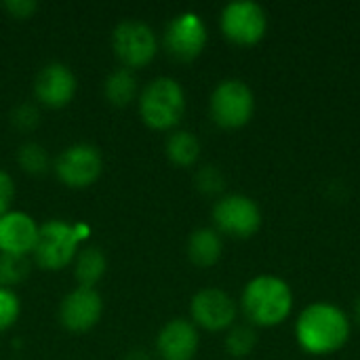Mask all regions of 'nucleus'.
<instances>
[{
  "label": "nucleus",
  "instance_id": "obj_10",
  "mask_svg": "<svg viewBox=\"0 0 360 360\" xmlns=\"http://www.w3.org/2000/svg\"><path fill=\"white\" fill-rule=\"evenodd\" d=\"M162 44L167 53L179 61H190L198 57L207 44V25L202 17L194 11H184L175 15L165 27Z\"/></svg>",
  "mask_w": 360,
  "mask_h": 360
},
{
  "label": "nucleus",
  "instance_id": "obj_19",
  "mask_svg": "<svg viewBox=\"0 0 360 360\" xmlns=\"http://www.w3.org/2000/svg\"><path fill=\"white\" fill-rule=\"evenodd\" d=\"M165 150H167V156L179 165V167H190L198 160L200 156V141L198 137L192 133V131H186V129H179V131H173L169 137H167V143H165Z\"/></svg>",
  "mask_w": 360,
  "mask_h": 360
},
{
  "label": "nucleus",
  "instance_id": "obj_4",
  "mask_svg": "<svg viewBox=\"0 0 360 360\" xmlns=\"http://www.w3.org/2000/svg\"><path fill=\"white\" fill-rule=\"evenodd\" d=\"M82 240V226L63 219H49L38 228L34 259L44 270H61L74 262Z\"/></svg>",
  "mask_w": 360,
  "mask_h": 360
},
{
  "label": "nucleus",
  "instance_id": "obj_8",
  "mask_svg": "<svg viewBox=\"0 0 360 360\" xmlns=\"http://www.w3.org/2000/svg\"><path fill=\"white\" fill-rule=\"evenodd\" d=\"M221 32L236 44H255L268 30L266 8L255 0H232L219 15Z\"/></svg>",
  "mask_w": 360,
  "mask_h": 360
},
{
  "label": "nucleus",
  "instance_id": "obj_23",
  "mask_svg": "<svg viewBox=\"0 0 360 360\" xmlns=\"http://www.w3.org/2000/svg\"><path fill=\"white\" fill-rule=\"evenodd\" d=\"M21 312V302L17 293L8 287H0V331H6L15 325Z\"/></svg>",
  "mask_w": 360,
  "mask_h": 360
},
{
  "label": "nucleus",
  "instance_id": "obj_7",
  "mask_svg": "<svg viewBox=\"0 0 360 360\" xmlns=\"http://www.w3.org/2000/svg\"><path fill=\"white\" fill-rule=\"evenodd\" d=\"M114 55L124 68H141L150 63L158 51V40L154 30L141 19H124L112 32Z\"/></svg>",
  "mask_w": 360,
  "mask_h": 360
},
{
  "label": "nucleus",
  "instance_id": "obj_26",
  "mask_svg": "<svg viewBox=\"0 0 360 360\" xmlns=\"http://www.w3.org/2000/svg\"><path fill=\"white\" fill-rule=\"evenodd\" d=\"M13 198H15V184H13L11 175L0 169V217L6 211H11L8 207H11Z\"/></svg>",
  "mask_w": 360,
  "mask_h": 360
},
{
  "label": "nucleus",
  "instance_id": "obj_28",
  "mask_svg": "<svg viewBox=\"0 0 360 360\" xmlns=\"http://www.w3.org/2000/svg\"><path fill=\"white\" fill-rule=\"evenodd\" d=\"M354 314H356V321L360 323V295L359 300H356V304H354Z\"/></svg>",
  "mask_w": 360,
  "mask_h": 360
},
{
  "label": "nucleus",
  "instance_id": "obj_17",
  "mask_svg": "<svg viewBox=\"0 0 360 360\" xmlns=\"http://www.w3.org/2000/svg\"><path fill=\"white\" fill-rule=\"evenodd\" d=\"M105 274V255L99 247H82L74 257V276L78 287H95Z\"/></svg>",
  "mask_w": 360,
  "mask_h": 360
},
{
  "label": "nucleus",
  "instance_id": "obj_1",
  "mask_svg": "<svg viewBox=\"0 0 360 360\" xmlns=\"http://www.w3.org/2000/svg\"><path fill=\"white\" fill-rule=\"evenodd\" d=\"M350 319L333 302H314L306 306L295 321V338L302 350L310 354H331L350 340Z\"/></svg>",
  "mask_w": 360,
  "mask_h": 360
},
{
  "label": "nucleus",
  "instance_id": "obj_3",
  "mask_svg": "<svg viewBox=\"0 0 360 360\" xmlns=\"http://www.w3.org/2000/svg\"><path fill=\"white\" fill-rule=\"evenodd\" d=\"M186 112V91L179 80L158 76L139 93V116L156 131H167L179 124Z\"/></svg>",
  "mask_w": 360,
  "mask_h": 360
},
{
  "label": "nucleus",
  "instance_id": "obj_13",
  "mask_svg": "<svg viewBox=\"0 0 360 360\" xmlns=\"http://www.w3.org/2000/svg\"><path fill=\"white\" fill-rule=\"evenodd\" d=\"M76 93V76L70 65L51 61L42 65L34 78V95L42 105L63 108Z\"/></svg>",
  "mask_w": 360,
  "mask_h": 360
},
{
  "label": "nucleus",
  "instance_id": "obj_15",
  "mask_svg": "<svg viewBox=\"0 0 360 360\" xmlns=\"http://www.w3.org/2000/svg\"><path fill=\"white\" fill-rule=\"evenodd\" d=\"M38 224L23 211H6L0 217V253L27 255L38 238Z\"/></svg>",
  "mask_w": 360,
  "mask_h": 360
},
{
  "label": "nucleus",
  "instance_id": "obj_21",
  "mask_svg": "<svg viewBox=\"0 0 360 360\" xmlns=\"http://www.w3.org/2000/svg\"><path fill=\"white\" fill-rule=\"evenodd\" d=\"M255 346H257V333H255L253 325H249V323L247 325H232L228 329V335H226L228 354L243 359V356H249Z\"/></svg>",
  "mask_w": 360,
  "mask_h": 360
},
{
  "label": "nucleus",
  "instance_id": "obj_12",
  "mask_svg": "<svg viewBox=\"0 0 360 360\" xmlns=\"http://www.w3.org/2000/svg\"><path fill=\"white\" fill-rule=\"evenodd\" d=\"M103 312V300L93 287H76L59 304V321L68 331L82 333L97 325Z\"/></svg>",
  "mask_w": 360,
  "mask_h": 360
},
{
  "label": "nucleus",
  "instance_id": "obj_24",
  "mask_svg": "<svg viewBox=\"0 0 360 360\" xmlns=\"http://www.w3.org/2000/svg\"><path fill=\"white\" fill-rule=\"evenodd\" d=\"M194 184H196V188H198L200 192H205V194H219V192L224 190L226 179H224V173L219 171V167H215V165H205V167L198 169V173H196V177H194Z\"/></svg>",
  "mask_w": 360,
  "mask_h": 360
},
{
  "label": "nucleus",
  "instance_id": "obj_22",
  "mask_svg": "<svg viewBox=\"0 0 360 360\" xmlns=\"http://www.w3.org/2000/svg\"><path fill=\"white\" fill-rule=\"evenodd\" d=\"M30 272L27 255L0 253V287H8L21 283Z\"/></svg>",
  "mask_w": 360,
  "mask_h": 360
},
{
  "label": "nucleus",
  "instance_id": "obj_6",
  "mask_svg": "<svg viewBox=\"0 0 360 360\" xmlns=\"http://www.w3.org/2000/svg\"><path fill=\"white\" fill-rule=\"evenodd\" d=\"M213 221L219 234L249 238L262 228V209L247 194H226L213 205Z\"/></svg>",
  "mask_w": 360,
  "mask_h": 360
},
{
  "label": "nucleus",
  "instance_id": "obj_14",
  "mask_svg": "<svg viewBox=\"0 0 360 360\" xmlns=\"http://www.w3.org/2000/svg\"><path fill=\"white\" fill-rule=\"evenodd\" d=\"M200 344L198 329L192 321L173 319L156 335V350L162 360H192Z\"/></svg>",
  "mask_w": 360,
  "mask_h": 360
},
{
  "label": "nucleus",
  "instance_id": "obj_25",
  "mask_svg": "<svg viewBox=\"0 0 360 360\" xmlns=\"http://www.w3.org/2000/svg\"><path fill=\"white\" fill-rule=\"evenodd\" d=\"M38 120H40V112H38V108H36L34 103H30V101L15 105L13 112H11V122H13L17 129H21V131L34 129V127L38 124Z\"/></svg>",
  "mask_w": 360,
  "mask_h": 360
},
{
  "label": "nucleus",
  "instance_id": "obj_27",
  "mask_svg": "<svg viewBox=\"0 0 360 360\" xmlns=\"http://www.w3.org/2000/svg\"><path fill=\"white\" fill-rule=\"evenodd\" d=\"M4 8L15 15V17H30L36 8H38V2L36 0H4Z\"/></svg>",
  "mask_w": 360,
  "mask_h": 360
},
{
  "label": "nucleus",
  "instance_id": "obj_11",
  "mask_svg": "<svg viewBox=\"0 0 360 360\" xmlns=\"http://www.w3.org/2000/svg\"><path fill=\"white\" fill-rule=\"evenodd\" d=\"M238 306L234 297L219 287H205L194 293L190 302L192 323L207 331L230 329L236 321Z\"/></svg>",
  "mask_w": 360,
  "mask_h": 360
},
{
  "label": "nucleus",
  "instance_id": "obj_9",
  "mask_svg": "<svg viewBox=\"0 0 360 360\" xmlns=\"http://www.w3.org/2000/svg\"><path fill=\"white\" fill-rule=\"evenodd\" d=\"M55 175L70 188L91 186L103 171V156L97 146L80 141L63 148L53 162Z\"/></svg>",
  "mask_w": 360,
  "mask_h": 360
},
{
  "label": "nucleus",
  "instance_id": "obj_5",
  "mask_svg": "<svg viewBox=\"0 0 360 360\" xmlns=\"http://www.w3.org/2000/svg\"><path fill=\"white\" fill-rule=\"evenodd\" d=\"M209 112L219 127L238 129L251 120L255 112V95L245 80L224 78L211 93Z\"/></svg>",
  "mask_w": 360,
  "mask_h": 360
},
{
  "label": "nucleus",
  "instance_id": "obj_16",
  "mask_svg": "<svg viewBox=\"0 0 360 360\" xmlns=\"http://www.w3.org/2000/svg\"><path fill=\"white\" fill-rule=\"evenodd\" d=\"M224 251L221 234L215 228H196L188 238V257L200 268L213 266Z\"/></svg>",
  "mask_w": 360,
  "mask_h": 360
},
{
  "label": "nucleus",
  "instance_id": "obj_20",
  "mask_svg": "<svg viewBox=\"0 0 360 360\" xmlns=\"http://www.w3.org/2000/svg\"><path fill=\"white\" fill-rule=\"evenodd\" d=\"M19 167L30 173V175H42L49 171L51 167V158H49V152L44 146H40L38 141H23L19 148H17V154H15Z\"/></svg>",
  "mask_w": 360,
  "mask_h": 360
},
{
  "label": "nucleus",
  "instance_id": "obj_2",
  "mask_svg": "<svg viewBox=\"0 0 360 360\" xmlns=\"http://www.w3.org/2000/svg\"><path fill=\"white\" fill-rule=\"evenodd\" d=\"M240 308L251 325L274 327L291 314L293 291L289 283L276 274H257L245 285Z\"/></svg>",
  "mask_w": 360,
  "mask_h": 360
},
{
  "label": "nucleus",
  "instance_id": "obj_18",
  "mask_svg": "<svg viewBox=\"0 0 360 360\" xmlns=\"http://www.w3.org/2000/svg\"><path fill=\"white\" fill-rule=\"evenodd\" d=\"M103 95L112 105H129L137 95V76L129 68H116L108 74L103 82Z\"/></svg>",
  "mask_w": 360,
  "mask_h": 360
}]
</instances>
